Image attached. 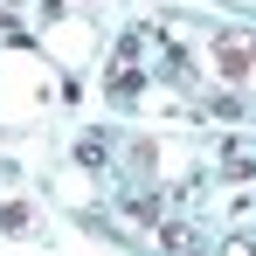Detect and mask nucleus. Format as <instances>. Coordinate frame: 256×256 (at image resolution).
Returning <instances> with one entry per match:
<instances>
[{
    "label": "nucleus",
    "mask_w": 256,
    "mask_h": 256,
    "mask_svg": "<svg viewBox=\"0 0 256 256\" xmlns=\"http://www.w3.org/2000/svg\"><path fill=\"white\" fill-rule=\"evenodd\" d=\"M222 256H256V250H250V242H228V250H222Z\"/></svg>",
    "instance_id": "f03ea898"
},
{
    "label": "nucleus",
    "mask_w": 256,
    "mask_h": 256,
    "mask_svg": "<svg viewBox=\"0 0 256 256\" xmlns=\"http://www.w3.org/2000/svg\"><path fill=\"white\" fill-rule=\"evenodd\" d=\"M214 62H222V76H242L256 62V35L250 28H222V35H214Z\"/></svg>",
    "instance_id": "f257e3e1"
}]
</instances>
